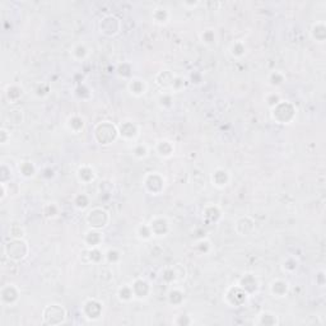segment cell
Masks as SVG:
<instances>
[{
  "instance_id": "obj_1",
  "label": "cell",
  "mask_w": 326,
  "mask_h": 326,
  "mask_svg": "<svg viewBox=\"0 0 326 326\" xmlns=\"http://www.w3.org/2000/svg\"><path fill=\"white\" fill-rule=\"evenodd\" d=\"M1 248H3V258H7L9 261L17 264L27 259L30 254V245L24 238L11 237L7 242H4Z\"/></svg>"
},
{
  "instance_id": "obj_2",
  "label": "cell",
  "mask_w": 326,
  "mask_h": 326,
  "mask_svg": "<svg viewBox=\"0 0 326 326\" xmlns=\"http://www.w3.org/2000/svg\"><path fill=\"white\" fill-rule=\"evenodd\" d=\"M93 138L96 143L102 147H109L113 144L119 139V129L117 125L109 120H103L97 123L93 129Z\"/></svg>"
},
{
  "instance_id": "obj_3",
  "label": "cell",
  "mask_w": 326,
  "mask_h": 326,
  "mask_svg": "<svg viewBox=\"0 0 326 326\" xmlns=\"http://www.w3.org/2000/svg\"><path fill=\"white\" fill-rule=\"evenodd\" d=\"M297 116V109L291 101L281 100L280 102L270 109V117L275 124L289 125L292 124Z\"/></svg>"
},
{
  "instance_id": "obj_4",
  "label": "cell",
  "mask_w": 326,
  "mask_h": 326,
  "mask_svg": "<svg viewBox=\"0 0 326 326\" xmlns=\"http://www.w3.org/2000/svg\"><path fill=\"white\" fill-rule=\"evenodd\" d=\"M68 312L64 306L59 303H50L42 310V321L46 325H62L66 321Z\"/></svg>"
},
{
  "instance_id": "obj_5",
  "label": "cell",
  "mask_w": 326,
  "mask_h": 326,
  "mask_svg": "<svg viewBox=\"0 0 326 326\" xmlns=\"http://www.w3.org/2000/svg\"><path fill=\"white\" fill-rule=\"evenodd\" d=\"M111 216L105 208L102 206H94L90 209L86 214V222L90 226V228L94 230H101L106 228L110 224Z\"/></svg>"
},
{
  "instance_id": "obj_6",
  "label": "cell",
  "mask_w": 326,
  "mask_h": 326,
  "mask_svg": "<svg viewBox=\"0 0 326 326\" xmlns=\"http://www.w3.org/2000/svg\"><path fill=\"white\" fill-rule=\"evenodd\" d=\"M143 187L151 195H161L166 189V179L159 172H147L143 177Z\"/></svg>"
},
{
  "instance_id": "obj_7",
  "label": "cell",
  "mask_w": 326,
  "mask_h": 326,
  "mask_svg": "<svg viewBox=\"0 0 326 326\" xmlns=\"http://www.w3.org/2000/svg\"><path fill=\"white\" fill-rule=\"evenodd\" d=\"M248 298H250V295L237 284L230 285L223 295L224 303L232 309H238V307L245 306L248 303Z\"/></svg>"
},
{
  "instance_id": "obj_8",
  "label": "cell",
  "mask_w": 326,
  "mask_h": 326,
  "mask_svg": "<svg viewBox=\"0 0 326 326\" xmlns=\"http://www.w3.org/2000/svg\"><path fill=\"white\" fill-rule=\"evenodd\" d=\"M121 28H123V22L115 14H107L101 18L100 23H98V30L106 37L117 36L121 32Z\"/></svg>"
},
{
  "instance_id": "obj_9",
  "label": "cell",
  "mask_w": 326,
  "mask_h": 326,
  "mask_svg": "<svg viewBox=\"0 0 326 326\" xmlns=\"http://www.w3.org/2000/svg\"><path fill=\"white\" fill-rule=\"evenodd\" d=\"M21 299V289L14 283H8L0 289V302L3 306L12 307L16 306Z\"/></svg>"
},
{
  "instance_id": "obj_10",
  "label": "cell",
  "mask_w": 326,
  "mask_h": 326,
  "mask_svg": "<svg viewBox=\"0 0 326 326\" xmlns=\"http://www.w3.org/2000/svg\"><path fill=\"white\" fill-rule=\"evenodd\" d=\"M82 315L88 321H97L103 315V303L96 298H88L82 306Z\"/></svg>"
},
{
  "instance_id": "obj_11",
  "label": "cell",
  "mask_w": 326,
  "mask_h": 326,
  "mask_svg": "<svg viewBox=\"0 0 326 326\" xmlns=\"http://www.w3.org/2000/svg\"><path fill=\"white\" fill-rule=\"evenodd\" d=\"M149 228L152 231V234L155 238H163V237L169 236L171 232V223L170 220L163 216H155L153 217L149 222Z\"/></svg>"
},
{
  "instance_id": "obj_12",
  "label": "cell",
  "mask_w": 326,
  "mask_h": 326,
  "mask_svg": "<svg viewBox=\"0 0 326 326\" xmlns=\"http://www.w3.org/2000/svg\"><path fill=\"white\" fill-rule=\"evenodd\" d=\"M117 129H119V138L124 141H129V143L137 140L140 134L139 125L133 120L121 121L120 124L117 125Z\"/></svg>"
},
{
  "instance_id": "obj_13",
  "label": "cell",
  "mask_w": 326,
  "mask_h": 326,
  "mask_svg": "<svg viewBox=\"0 0 326 326\" xmlns=\"http://www.w3.org/2000/svg\"><path fill=\"white\" fill-rule=\"evenodd\" d=\"M186 269L182 265H171L162 271V280L166 284H176L179 281L185 280Z\"/></svg>"
},
{
  "instance_id": "obj_14",
  "label": "cell",
  "mask_w": 326,
  "mask_h": 326,
  "mask_svg": "<svg viewBox=\"0 0 326 326\" xmlns=\"http://www.w3.org/2000/svg\"><path fill=\"white\" fill-rule=\"evenodd\" d=\"M234 231L241 237H250L256 231V222L252 217L244 216L240 217L234 223Z\"/></svg>"
},
{
  "instance_id": "obj_15",
  "label": "cell",
  "mask_w": 326,
  "mask_h": 326,
  "mask_svg": "<svg viewBox=\"0 0 326 326\" xmlns=\"http://www.w3.org/2000/svg\"><path fill=\"white\" fill-rule=\"evenodd\" d=\"M236 284L244 289L248 295L258 293L259 288H260V281H259V278L254 273H245V274H242Z\"/></svg>"
},
{
  "instance_id": "obj_16",
  "label": "cell",
  "mask_w": 326,
  "mask_h": 326,
  "mask_svg": "<svg viewBox=\"0 0 326 326\" xmlns=\"http://www.w3.org/2000/svg\"><path fill=\"white\" fill-rule=\"evenodd\" d=\"M210 181H212V185L217 189H224L231 182L230 171L223 167H217L210 173Z\"/></svg>"
},
{
  "instance_id": "obj_17",
  "label": "cell",
  "mask_w": 326,
  "mask_h": 326,
  "mask_svg": "<svg viewBox=\"0 0 326 326\" xmlns=\"http://www.w3.org/2000/svg\"><path fill=\"white\" fill-rule=\"evenodd\" d=\"M131 288L134 292L135 299H147L152 293V285L151 283L145 278H135L131 283Z\"/></svg>"
},
{
  "instance_id": "obj_18",
  "label": "cell",
  "mask_w": 326,
  "mask_h": 326,
  "mask_svg": "<svg viewBox=\"0 0 326 326\" xmlns=\"http://www.w3.org/2000/svg\"><path fill=\"white\" fill-rule=\"evenodd\" d=\"M222 219V209L216 204H208L202 209V222L206 226H214Z\"/></svg>"
},
{
  "instance_id": "obj_19",
  "label": "cell",
  "mask_w": 326,
  "mask_h": 326,
  "mask_svg": "<svg viewBox=\"0 0 326 326\" xmlns=\"http://www.w3.org/2000/svg\"><path fill=\"white\" fill-rule=\"evenodd\" d=\"M176 74L169 69H165L162 72L157 73L155 80V84H157L162 91H170L172 92V88H173V84H175L176 80Z\"/></svg>"
},
{
  "instance_id": "obj_20",
  "label": "cell",
  "mask_w": 326,
  "mask_h": 326,
  "mask_svg": "<svg viewBox=\"0 0 326 326\" xmlns=\"http://www.w3.org/2000/svg\"><path fill=\"white\" fill-rule=\"evenodd\" d=\"M269 292L277 299L284 298L289 293V283L285 279L277 278L269 284Z\"/></svg>"
},
{
  "instance_id": "obj_21",
  "label": "cell",
  "mask_w": 326,
  "mask_h": 326,
  "mask_svg": "<svg viewBox=\"0 0 326 326\" xmlns=\"http://www.w3.org/2000/svg\"><path fill=\"white\" fill-rule=\"evenodd\" d=\"M103 244V233L101 230H94L90 228L86 233L83 234V245L86 248H101Z\"/></svg>"
},
{
  "instance_id": "obj_22",
  "label": "cell",
  "mask_w": 326,
  "mask_h": 326,
  "mask_svg": "<svg viewBox=\"0 0 326 326\" xmlns=\"http://www.w3.org/2000/svg\"><path fill=\"white\" fill-rule=\"evenodd\" d=\"M148 84L144 79L138 78V77H133L130 80H127V91L133 97H143L147 93Z\"/></svg>"
},
{
  "instance_id": "obj_23",
  "label": "cell",
  "mask_w": 326,
  "mask_h": 326,
  "mask_svg": "<svg viewBox=\"0 0 326 326\" xmlns=\"http://www.w3.org/2000/svg\"><path fill=\"white\" fill-rule=\"evenodd\" d=\"M77 179L80 184H84V185H88V184H92L94 180H96V171L93 169L91 165H82L79 166L78 170H77Z\"/></svg>"
},
{
  "instance_id": "obj_24",
  "label": "cell",
  "mask_w": 326,
  "mask_h": 326,
  "mask_svg": "<svg viewBox=\"0 0 326 326\" xmlns=\"http://www.w3.org/2000/svg\"><path fill=\"white\" fill-rule=\"evenodd\" d=\"M86 127V120L84 117L78 115V113H74L72 116L68 117L66 120V129H68L72 134H79L82 133Z\"/></svg>"
},
{
  "instance_id": "obj_25",
  "label": "cell",
  "mask_w": 326,
  "mask_h": 326,
  "mask_svg": "<svg viewBox=\"0 0 326 326\" xmlns=\"http://www.w3.org/2000/svg\"><path fill=\"white\" fill-rule=\"evenodd\" d=\"M155 151L161 158H171L175 153V145L169 139H161L155 143Z\"/></svg>"
},
{
  "instance_id": "obj_26",
  "label": "cell",
  "mask_w": 326,
  "mask_h": 326,
  "mask_svg": "<svg viewBox=\"0 0 326 326\" xmlns=\"http://www.w3.org/2000/svg\"><path fill=\"white\" fill-rule=\"evenodd\" d=\"M310 36L317 44H324L326 41V24L325 22H316L310 30Z\"/></svg>"
},
{
  "instance_id": "obj_27",
  "label": "cell",
  "mask_w": 326,
  "mask_h": 326,
  "mask_svg": "<svg viewBox=\"0 0 326 326\" xmlns=\"http://www.w3.org/2000/svg\"><path fill=\"white\" fill-rule=\"evenodd\" d=\"M70 56H72L74 62H82L90 56V48L84 42H78L70 50Z\"/></svg>"
},
{
  "instance_id": "obj_28",
  "label": "cell",
  "mask_w": 326,
  "mask_h": 326,
  "mask_svg": "<svg viewBox=\"0 0 326 326\" xmlns=\"http://www.w3.org/2000/svg\"><path fill=\"white\" fill-rule=\"evenodd\" d=\"M24 96V90L23 87L19 86V84H9L5 88V97L7 100L9 101V103H17L22 100V97Z\"/></svg>"
},
{
  "instance_id": "obj_29",
  "label": "cell",
  "mask_w": 326,
  "mask_h": 326,
  "mask_svg": "<svg viewBox=\"0 0 326 326\" xmlns=\"http://www.w3.org/2000/svg\"><path fill=\"white\" fill-rule=\"evenodd\" d=\"M83 254H84V263L87 264L98 265L105 260V252H102L100 248H86Z\"/></svg>"
},
{
  "instance_id": "obj_30",
  "label": "cell",
  "mask_w": 326,
  "mask_h": 326,
  "mask_svg": "<svg viewBox=\"0 0 326 326\" xmlns=\"http://www.w3.org/2000/svg\"><path fill=\"white\" fill-rule=\"evenodd\" d=\"M255 325L260 326H277L279 325L278 316L275 313L270 312V311H263L258 315L256 320H255Z\"/></svg>"
},
{
  "instance_id": "obj_31",
  "label": "cell",
  "mask_w": 326,
  "mask_h": 326,
  "mask_svg": "<svg viewBox=\"0 0 326 326\" xmlns=\"http://www.w3.org/2000/svg\"><path fill=\"white\" fill-rule=\"evenodd\" d=\"M170 18H171V13L167 8L165 7H157L153 9V13H152V19L155 24H159V26H165L170 22Z\"/></svg>"
},
{
  "instance_id": "obj_32",
  "label": "cell",
  "mask_w": 326,
  "mask_h": 326,
  "mask_svg": "<svg viewBox=\"0 0 326 326\" xmlns=\"http://www.w3.org/2000/svg\"><path fill=\"white\" fill-rule=\"evenodd\" d=\"M18 171H19L22 177L26 180L33 179L34 176L37 175V167L32 161H22L19 163Z\"/></svg>"
},
{
  "instance_id": "obj_33",
  "label": "cell",
  "mask_w": 326,
  "mask_h": 326,
  "mask_svg": "<svg viewBox=\"0 0 326 326\" xmlns=\"http://www.w3.org/2000/svg\"><path fill=\"white\" fill-rule=\"evenodd\" d=\"M185 301V295L179 287H172L167 292V302L173 307H180Z\"/></svg>"
},
{
  "instance_id": "obj_34",
  "label": "cell",
  "mask_w": 326,
  "mask_h": 326,
  "mask_svg": "<svg viewBox=\"0 0 326 326\" xmlns=\"http://www.w3.org/2000/svg\"><path fill=\"white\" fill-rule=\"evenodd\" d=\"M117 299L120 301L121 303H130L131 301H134L135 295L133 292V288H131V284H123L119 287L116 292Z\"/></svg>"
},
{
  "instance_id": "obj_35",
  "label": "cell",
  "mask_w": 326,
  "mask_h": 326,
  "mask_svg": "<svg viewBox=\"0 0 326 326\" xmlns=\"http://www.w3.org/2000/svg\"><path fill=\"white\" fill-rule=\"evenodd\" d=\"M175 98H173V93L170 91H162L157 97V105L162 110H170L173 106Z\"/></svg>"
},
{
  "instance_id": "obj_36",
  "label": "cell",
  "mask_w": 326,
  "mask_h": 326,
  "mask_svg": "<svg viewBox=\"0 0 326 326\" xmlns=\"http://www.w3.org/2000/svg\"><path fill=\"white\" fill-rule=\"evenodd\" d=\"M7 123L11 124L12 126H18V125H22L24 121V112L22 109H18V107H14L12 110L8 111L7 113Z\"/></svg>"
},
{
  "instance_id": "obj_37",
  "label": "cell",
  "mask_w": 326,
  "mask_h": 326,
  "mask_svg": "<svg viewBox=\"0 0 326 326\" xmlns=\"http://www.w3.org/2000/svg\"><path fill=\"white\" fill-rule=\"evenodd\" d=\"M246 51H248V47L242 41H233L228 48L230 55L233 59H242L246 55Z\"/></svg>"
},
{
  "instance_id": "obj_38",
  "label": "cell",
  "mask_w": 326,
  "mask_h": 326,
  "mask_svg": "<svg viewBox=\"0 0 326 326\" xmlns=\"http://www.w3.org/2000/svg\"><path fill=\"white\" fill-rule=\"evenodd\" d=\"M285 74L281 70H273V72L269 73L268 76V82L271 87H275V88H278V87L283 86L285 82Z\"/></svg>"
},
{
  "instance_id": "obj_39",
  "label": "cell",
  "mask_w": 326,
  "mask_h": 326,
  "mask_svg": "<svg viewBox=\"0 0 326 326\" xmlns=\"http://www.w3.org/2000/svg\"><path fill=\"white\" fill-rule=\"evenodd\" d=\"M59 214H60V208L56 202H47L42 208V216L48 220L58 218Z\"/></svg>"
},
{
  "instance_id": "obj_40",
  "label": "cell",
  "mask_w": 326,
  "mask_h": 326,
  "mask_svg": "<svg viewBox=\"0 0 326 326\" xmlns=\"http://www.w3.org/2000/svg\"><path fill=\"white\" fill-rule=\"evenodd\" d=\"M135 234H137L138 240H140L141 242H148L153 238V234H152V231L148 223L139 224L135 230Z\"/></svg>"
},
{
  "instance_id": "obj_41",
  "label": "cell",
  "mask_w": 326,
  "mask_h": 326,
  "mask_svg": "<svg viewBox=\"0 0 326 326\" xmlns=\"http://www.w3.org/2000/svg\"><path fill=\"white\" fill-rule=\"evenodd\" d=\"M131 155L135 159H145L149 155V148L144 143H137L131 147Z\"/></svg>"
},
{
  "instance_id": "obj_42",
  "label": "cell",
  "mask_w": 326,
  "mask_h": 326,
  "mask_svg": "<svg viewBox=\"0 0 326 326\" xmlns=\"http://www.w3.org/2000/svg\"><path fill=\"white\" fill-rule=\"evenodd\" d=\"M298 259H295V256H288V258H285L283 260V263H281V270L287 273V274H292V273H295L298 269Z\"/></svg>"
},
{
  "instance_id": "obj_43",
  "label": "cell",
  "mask_w": 326,
  "mask_h": 326,
  "mask_svg": "<svg viewBox=\"0 0 326 326\" xmlns=\"http://www.w3.org/2000/svg\"><path fill=\"white\" fill-rule=\"evenodd\" d=\"M73 204L76 206L78 210H86L91 204L90 196L84 194V192H80V194H77L73 199Z\"/></svg>"
},
{
  "instance_id": "obj_44",
  "label": "cell",
  "mask_w": 326,
  "mask_h": 326,
  "mask_svg": "<svg viewBox=\"0 0 326 326\" xmlns=\"http://www.w3.org/2000/svg\"><path fill=\"white\" fill-rule=\"evenodd\" d=\"M116 73H117V76L120 77V78L130 80V79L133 78V65H131L130 62H121V64L117 65Z\"/></svg>"
},
{
  "instance_id": "obj_45",
  "label": "cell",
  "mask_w": 326,
  "mask_h": 326,
  "mask_svg": "<svg viewBox=\"0 0 326 326\" xmlns=\"http://www.w3.org/2000/svg\"><path fill=\"white\" fill-rule=\"evenodd\" d=\"M200 40L204 45L212 46L217 42V33L213 28H206L200 33Z\"/></svg>"
},
{
  "instance_id": "obj_46",
  "label": "cell",
  "mask_w": 326,
  "mask_h": 326,
  "mask_svg": "<svg viewBox=\"0 0 326 326\" xmlns=\"http://www.w3.org/2000/svg\"><path fill=\"white\" fill-rule=\"evenodd\" d=\"M195 251L199 255H208L212 251V242L208 238H200L195 244Z\"/></svg>"
},
{
  "instance_id": "obj_47",
  "label": "cell",
  "mask_w": 326,
  "mask_h": 326,
  "mask_svg": "<svg viewBox=\"0 0 326 326\" xmlns=\"http://www.w3.org/2000/svg\"><path fill=\"white\" fill-rule=\"evenodd\" d=\"M105 260L110 264H119L121 261V252L115 248H109L105 252Z\"/></svg>"
},
{
  "instance_id": "obj_48",
  "label": "cell",
  "mask_w": 326,
  "mask_h": 326,
  "mask_svg": "<svg viewBox=\"0 0 326 326\" xmlns=\"http://www.w3.org/2000/svg\"><path fill=\"white\" fill-rule=\"evenodd\" d=\"M76 96L80 100H90L92 97V93L84 83H78V86L76 87Z\"/></svg>"
},
{
  "instance_id": "obj_49",
  "label": "cell",
  "mask_w": 326,
  "mask_h": 326,
  "mask_svg": "<svg viewBox=\"0 0 326 326\" xmlns=\"http://www.w3.org/2000/svg\"><path fill=\"white\" fill-rule=\"evenodd\" d=\"M51 92V88L48 86L47 83H41V84H37L36 88L33 91V94L37 98H45L46 96H48V93Z\"/></svg>"
},
{
  "instance_id": "obj_50",
  "label": "cell",
  "mask_w": 326,
  "mask_h": 326,
  "mask_svg": "<svg viewBox=\"0 0 326 326\" xmlns=\"http://www.w3.org/2000/svg\"><path fill=\"white\" fill-rule=\"evenodd\" d=\"M281 100L283 98H281V96L278 92H270L265 96V103H266V106L269 109H273L274 106H277Z\"/></svg>"
},
{
  "instance_id": "obj_51",
  "label": "cell",
  "mask_w": 326,
  "mask_h": 326,
  "mask_svg": "<svg viewBox=\"0 0 326 326\" xmlns=\"http://www.w3.org/2000/svg\"><path fill=\"white\" fill-rule=\"evenodd\" d=\"M9 234L13 238H24L26 236V231L21 224H12L9 228Z\"/></svg>"
},
{
  "instance_id": "obj_52",
  "label": "cell",
  "mask_w": 326,
  "mask_h": 326,
  "mask_svg": "<svg viewBox=\"0 0 326 326\" xmlns=\"http://www.w3.org/2000/svg\"><path fill=\"white\" fill-rule=\"evenodd\" d=\"M11 180H12L11 167L5 165V163H3L1 167H0V182H5V184H8Z\"/></svg>"
},
{
  "instance_id": "obj_53",
  "label": "cell",
  "mask_w": 326,
  "mask_h": 326,
  "mask_svg": "<svg viewBox=\"0 0 326 326\" xmlns=\"http://www.w3.org/2000/svg\"><path fill=\"white\" fill-rule=\"evenodd\" d=\"M173 324H175V325H179V326H189L194 324V320H192L191 317L187 315H180V316H177L175 320H173Z\"/></svg>"
},
{
  "instance_id": "obj_54",
  "label": "cell",
  "mask_w": 326,
  "mask_h": 326,
  "mask_svg": "<svg viewBox=\"0 0 326 326\" xmlns=\"http://www.w3.org/2000/svg\"><path fill=\"white\" fill-rule=\"evenodd\" d=\"M11 140V133L7 127H1L0 129V143L3 145L8 144V141Z\"/></svg>"
},
{
  "instance_id": "obj_55",
  "label": "cell",
  "mask_w": 326,
  "mask_h": 326,
  "mask_svg": "<svg viewBox=\"0 0 326 326\" xmlns=\"http://www.w3.org/2000/svg\"><path fill=\"white\" fill-rule=\"evenodd\" d=\"M185 87V80L181 77H176L175 84H173V88H172V93L173 92H180Z\"/></svg>"
},
{
  "instance_id": "obj_56",
  "label": "cell",
  "mask_w": 326,
  "mask_h": 326,
  "mask_svg": "<svg viewBox=\"0 0 326 326\" xmlns=\"http://www.w3.org/2000/svg\"><path fill=\"white\" fill-rule=\"evenodd\" d=\"M316 284L319 287H324L325 285V271L320 270L316 273Z\"/></svg>"
},
{
  "instance_id": "obj_57",
  "label": "cell",
  "mask_w": 326,
  "mask_h": 326,
  "mask_svg": "<svg viewBox=\"0 0 326 326\" xmlns=\"http://www.w3.org/2000/svg\"><path fill=\"white\" fill-rule=\"evenodd\" d=\"M7 185L8 184H5V182H0V200H1V202H4L8 195Z\"/></svg>"
},
{
  "instance_id": "obj_58",
  "label": "cell",
  "mask_w": 326,
  "mask_h": 326,
  "mask_svg": "<svg viewBox=\"0 0 326 326\" xmlns=\"http://www.w3.org/2000/svg\"><path fill=\"white\" fill-rule=\"evenodd\" d=\"M181 5L185 8H189L190 11H191V9H194V8L199 7L200 3L199 1H194V3H192V1H184V3H181Z\"/></svg>"
}]
</instances>
